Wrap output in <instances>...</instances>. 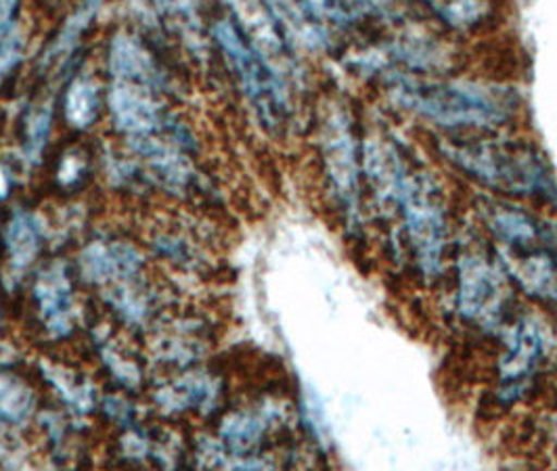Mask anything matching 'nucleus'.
Wrapping results in <instances>:
<instances>
[{
  "mask_svg": "<svg viewBox=\"0 0 557 471\" xmlns=\"http://www.w3.org/2000/svg\"><path fill=\"white\" fill-rule=\"evenodd\" d=\"M545 357V333L532 319H522L507 335V352L499 364V396L503 402L518 400Z\"/></svg>",
  "mask_w": 557,
  "mask_h": 471,
  "instance_id": "nucleus-6",
  "label": "nucleus"
},
{
  "mask_svg": "<svg viewBox=\"0 0 557 471\" xmlns=\"http://www.w3.org/2000/svg\"><path fill=\"white\" fill-rule=\"evenodd\" d=\"M112 111L120 128L128 133H149L158 124L156 106L143 97L139 90L128 86H117L112 92Z\"/></svg>",
  "mask_w": 557,
  "mask_h": 471,
  "instance_id": "nucleus-7",
  "label": "nucleus"
},
{
  "mask_svg": "<svg viewBox=\"0 0 557 471\" xmlns=\"http://www.w3.org/2000/svg\"><path fill=\"white\" fill-rule=\"evenodd\" d=\"M214 34L224 49V55L228 57L235 72L239 74L253 108L271 124L278 122L285 110V97L273 72L267 67V63L260 57L251 51L246 40L242 38V34L231 24L226 22L219 24Z\"/></svg>",
  "mask_w": 557,
  "mask_h": 471,
  "instance_id": "nucleus-4",
  "label": "nucleus"
},
{
  "mask_svg": "<svg viewBox=\"0 0 557 471\" xmlns=\"http://www.w3.org/2000/svg\"><path fill=\"white\" fill-rule=\"evenodd\" d=\"M32 407L28 389L11 377H0V417L17 421L26 416Z\"/></svg>",
  "mask_w": 557,
  "mask_h": 471,
  "instance_id": "nucleus-11",
  "label": "nucleus"
},
{
  "mask_svg": "<svg viewBox=\"0 0 557 471\" xmlns=\"http://www.w3.org/2000/svg\"><path fill=\"white\" fill-rule=\"evenodd\" d=\"M459 314L480 327H495L505 308V285L499 271L484 258L470 256L459 264Z\"/></svg>",
  "mask_w": 557,
  "mask_h": 471,
  "instance_id": "nucleus-5",
  "label": "nucleus"
},
{
  "mask_svg": "<svg viewBox=\"0 0 557 471\" xmlns=\"http://www.w3.org/2000/svg\"><path fill=\"white\" fill-rule=\"evenodd\" d=\"M398 101L443 126H493L507 117L502 99L468 84H403Z\"/></svg>",
  "mask_w": 557,
  "mask_h": 471,
  "instance_id": "nucleus-1",
  "label": "nucleus"
},
{
  "mask_svg": "<svg viewBox=\"0 0 557 471\" xmlns=\"http://www.w3.org/2000/svg\"><path fill=\"white\" fill-rule=\"evenodd\" d=\"M67 120L76 126H88L99 113V92L90 83H74L65 101Z\"/></svg>",
  "mask_w": 557,
  "mask_h": 471,
  "instance_id": "nucleus-8",
  "label": "nucleus"
},
{
  "mask_svg": "<svg viewBox=\"0 0 557 471\" xmlns=\"http://www.w3.org/2000/svg\"><path fill=\"white\" fill-rule=\"evenodd\" d=\"M455 160L493 187L543 195L554 187L547 170L532 156H516L495 147H463L457 149Z\"/></svg>",
  "mask_w": 557,
  "mask_h": 471,
  "instance_id": "nucleus-3",
  "label": "nucleus"
},
{
  "mask_svg": "<svg viewBox=\"0 0 557 471\" xmlns=\"http://www.w3.org/2000/svg\"><path fill=\"white\" fill-rule=\"evenodd\" d=\"M49 126H51V113L49 111H40L38 115L32 117V124H29V145H32L34 153H38V149H42L47 135H49Z\"/></svg>",
  "mask_w": 557,
  "mask_h": 471,
  "instance_id": "nucleus-13",
  "label": "nucleus"
},
{
  "mask_svg": "<svg viewBox=\"0 0 557 471\" xmlns=\"http://www.w3.org/2000/svg\"><path fill=\"white\" fill-rule=\"evenodd\" d=\"M113 72L126 78H145L149 76V59L128 38H117L113 45Z\"/></svg>",
  "mask_w": 557,
  "mask_h": 471,
  "instance_id": "nucleus-9",
  "label": "nucleus"
},
{
  "mask_svg": "<svg viewBox=\"0 0 557 471\" xmlns=\"http://www.w3.org/2000/svg\"><path fill=\"white\" fill-rule=\"evenodd\" d=\"M11 4L0 9V74L9 72L22 53V38L11 24Z\"/></svg>",
  "mask_w": 557,
  "mask_h": 471,
  "instance_id": "nucleus-12",
  "label": "nucleus"
},
{
  "mask_svg": "<svg viewBox=\"0 0 557 471\" xmlns=\"http://www.w3.org/2000/svg\"><path fill=\"white\" fill-rule=\"evenodd\" d=\"M9 248L17 264H28L38 250V228L29 216H17L9 228Z\"/></svg>",
  "mask_w": 557,
  "mask_h": 471,
  "instance_id": "nucleus-10",
  "label": "nucleus"
},
{
  "mask_svg": "<svg viewBox=\"0 0 557 471\" xmlns=\"http://www.w3.org/2000/svg\"><path fill=\"white\" fill-rule=\"evenodd\" d=\"M7 189H9V183H7L4 174L0 172V197H4V195H7Z\"/></svg>",
  "mask_w": 557,
  "mask_h": 471,
  "instance_id": "nucleus-14",
  "label": "nucleus"
},
{
  "mask_svg": "<svg viewBox=\"0 0 557 471\" xmlns=\"http://www.w3.org/2000/svg\"><path fill=\"white\" fill-rule=\"evenodd\" d=\"M392 195L398 199L413 256L423 275L432 277L443 271L446 248V226L441 208L421 189L418 178L396 168L392 174Z\"/></svg>",
  "mask_w": 557,
  "mask_h": 471,
  "instance_id": "nucleus-2",
  "label": "nucleus"
}]
</instances>
